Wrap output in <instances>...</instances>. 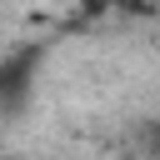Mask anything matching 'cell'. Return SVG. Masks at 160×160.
Returning <instances> with one entry per match:
<instances>
[{
  "mask_svg": "<svg viewBox=\"0 0 160 160\" xmlns=\"http://www.w3.org/2000/svg\"><path fill=\"white\" fill-rule=\"evenodd\" d=\"M30 70H35V50L15 55L10 65H0V100H5V105L25 100V90H30Z\"/></svg>",
  "mask_w": 160,
  "mask_h": 160,
  "instance_id": "1",
  "label": "cell"
},
{
  "mask_svg": "<svg viewBox=\"0 0 160 160\" xmlns=\"http://www.w3.org/2000/svg\"><path fill=\"white\" fill-rule=\"evenodd\" d=\"M0 160H10V155H0Z\"/></svg>",
  "mask_w": 160,
  "mask_h": 160,
  "instance_id": "2",
  "label": "cell"
}]
</instances>
